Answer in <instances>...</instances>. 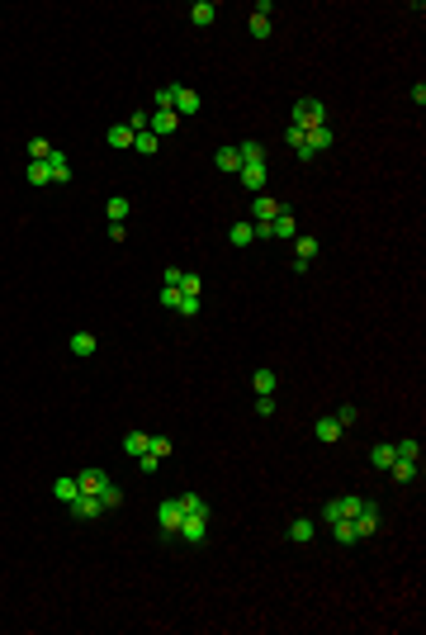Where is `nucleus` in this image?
<instances>
[{
	"label": "nucleus",
	"mask_w": 426,
	"mask_h": 635,
	"mask_svg": "<svg viewBox=\"0 0 426 635\" xmlns=\"http://www.w3.org/2000/svg\"><path fill=\"white\" fill-rule=\"evenodd\" d=\"M147 446H152V431H128V436H123V450H128L133 460H137Z\"/></svg>",
	"instance_id": "obj_28"
},
{
	"label": "nucleus",
	"mask_w": 426,
	"mask_h": 635,
	"mask_svg": "<svg viewBox=\"0 0 426 635\" xmlns=\"http://www.w3.org/2000/svg\"><path fill=\"white\" fill-rule=\"evenodd\" d=\"M24 176H28V185H53V166L48 161H33Z\"/></svg>",
	"instance_id": "obj_32"
},
{
	"label": "nucleus",
	"mask_w": 426,
	"mask_h": 635,
	"mask_svg": "<svg viewBox=\"0 0 426 635\" xmlns=\"http://www.w3.org/2000/svg\"><path fill=\"white\" fill-rule=\"evenodd\" d=\"M275 384H280L275 370H256V374H251V389H256V394H275Z\"/></svg>",
	"instance_id": "obj_33"
},
{
	"label": "nucleus",
	"mask_w": 426,
	"mask_h": 635,
	"mask_svg": "<svg viewBox=\"0 0 426 635\" xmlns=\"http://www.w3.org/2000/svg\"><path fill=\"white\" fill-rule=\"evenodd\" d=\"M213 166H218V171H228V176H241V152H237V142L218 147V152H213Z\"/></svg>",
	"instance_id": "obj_11"
},
{
	"label": "nucleus",
	"mask_w": 426,
	"mask_h": 635,
	"mask_svg": "<svg viewBox=\"0 0 426 635\" xmlns=\"http://www.w3.org/2000/svg\"><path fill=\"white\" fill-rule=\"evenodd\" d=\"M284 213L280 199H270V195H251V223H275Z\"/></svg>",
	"instance_id": "obj_3"
},
{
	"label": "nucleus",
	"mask_w": 426,
	"mask_h": 635,
	"mask_svg": "<svg viewBox=\"0 0 426 635\" xmlns=\"http://www.w3.org/2000/svg\"><path fill=\"white\" fill-rule=\"evenodd\" d=\"M341 431H346V427L336 422V418H332V413H327V418H318V422H313V436H318L322 446H336V441H341Z\"/></svg>",
	"instance_id": "obj_12"
},
{
	"label": "nucleus",
	"mask_w": 426,
	"mask_h": 635,
	"mask_svg": "<svg viewBox=\"0 0 426 635\" xmlns=\"http://www.w3.org/2000/svg\"><path fill=\"white\" fill-rule=\"evenodd\" d=\"M332 138H336V133H332V124H322V129H308V152H313V157H322V152L332 147Z\"/></svg>",
	"instance_id": "obj_15"
},
{
	"label": "nucleus",
	"mask_w": 426,
	"mask_h": 635,
	"mask_svg": "<svg viewBox=\"0 0 426 635\" xmlns=\"http://www.w3.org/2000/svg\"><path fill=\"white\" fill-rule=\"evenodd\" d=\"M241 185L251 195H266V166H241Z\"/></svg>",
	"instance_id": "obj_18"
},
{
	"label": "nucleus",
	"mask_w": 426,
	"mask_h": 635,
	"mask_svg": "<svg viewBox=\"0 0 426 635\" xmlns=\"http://www.w3.org/2000/svg\"><path fill=\"white\" fill-rule=\"evenodd\" d=\"M360 507H365V498H360V493H341V498H332V503L322 507V522H327V527H332V522H336V517H355V512H360Z\"/></svg>",
	"instance_id": "obj_2"
},
{
	"label": "nucleus",
	"mask_w": 426,
	"mask_h": 635,
	"mask_svg": "<svg viewBox=\"0 0 426 635\" xmlns=\"http://www.w3.org/2000/svg\"><path fill=\"white\" fill-rule=\"evenodd\" d=\"M393 450H398V460H422V441H393Z\"/></svg>",
	"instance_id": "obj_37"
},
{
	"label": "nucleus",
	"mask_w": 426,
	"mask_h": 635,
	"mask_svg": "<svg viewBox=\"0 0 426 635\" xmlns=\"http://www.w3.org/2000/svg\"><path fill=\"white\" fill-rule=\"evenodd\" d=\"M76 484H80V493H95V498H100V488L109 484V475H105V470H80Z\"/></svg>",
	"instance_id": "obj_14"
},
{
	"label": "nucleus",
	"mask_w": 426,
	"mask_h": 635,
	"mask_svg": "<svg viewBox=\"0 0 426 635\" xmlns=\"http://www.w3.org/2000/svg\"><path fill=\"white\" fill-rule=\"evenodd\" d=\"M128 209H133V204H128L123 195H114V199L105 204V218H109V223H123V218H128Z\"/></svg>",
	"instance_id": "obj_31"
},
{
	"label": "nucleus",
	"mask_w": 426,
	"mask_h": 635,
	"mask_svg": "<svg viewBox=\"0 0 426 635\" xmlns=\"http://www.w3.org/2000/svg\"><path fill=\"white\" fill-rule=\"evenodd\" d=\"M180 124H185V119H180L176 109H152V124H147V129L157 133V138H166V133H180Z\"/></svg>",
	"instance_id": "obj_7"
},
{
	"label": "nucleus",
	"mask_w": 426,
	"mask_h": 635,
	"mask_svg": "<svg viewBox=\"0 0 426 635\" xmlns=\"http://www.w3.org/2000/svg\"><path fill=\"white\" fill-rule=\"evenodd\" d=\"M105 138H109V147H114V152H123V147H133V129H128V124H119V129H109Z\"/></svg>",
	"instance_id": "obj_30"
},
{
	"label": "nucleus",
	"mask_w": 426,
	"mask_h": 635,
	"mask_svg": "<svg viewBox=\"0 0 426 635\" xmlns=\"http://www.w3.org/2000/svg\"><path fill=\"white\" fill-rule=\"evenodd\" d=\"M350 522H355V536H360V541H370L374 531H379V503H370V498H365V507H360Z\"/></svg>",
	"instance_id": "obj_4"
},
{
	"label": "nucleus",
	"mask_w": 426,
	"mask_h": 635,
	"mask_svg": "<svg viewBox=\"0 0 426 635\" xmlns=\"http://www.w3.org/2000/svg\"><path fill=\"white\" fill-rule=\"evenodd\" d=\"M289 242H293V261H298V265H313V256L322 251V242L308 238V233H293Z\"/></svg>",
	"instance_id": "obj_8"
},
{
	"label": "nucleus",
	"mask_w": 426,
	"mask_h": 635,
	"mask_svg": "<svg viewBox=\"0 0 426 635\" xmlns=\"http://www.w3.org/2000/svg\"><path fill=\"white\" fill-rule=\"evenodd\" d=\"M241 152V166H266V147L261 142H237Z\"/></svg>",
	"instance_id": "obj_25"
},
{
	"label": "nucleus",
	"mask_w": 426,
	"mask_h": 635,
	"mask_svg": "<svg viewBox=\"0 0 426 635\" xmlns=\"http://www.w3.org/2000/svg\"><path fill=\"white\" fill-rule=\"evenodd\" d=\"M161 308H171V313L180 308V290L176 285H161Z\"/></svg>",
	"instance_id": "obj_41"
},
{
	"label": "nucleus",
	"mask_w": 426,
	"mask_h": 635,
	"mask_svg": "<svg viewBox=\"0 0 426 635\" xmlns=\"http://www.w3.org/2000/svg\"><path fill=\"white\" fill-rule=\"evenodd\" d=\"M180 318H194L199 313V294H180V308H176Z\"/></svg>",
	"instance_id": "obj_43"
},
{
	"label": "nucleus",
	"mask_w": 426,
	"mask_h": 635,
	"mask_svg": "<svg viewBox=\"0 0 426 635\" xmlns=\"http://www.w3.org/2000/svg\"><path fill=\"white\" fill-rule=\"evenodd\" d=\"M180 517H185V512H180V498H166V503L157 507V527L166 531V536H176V531H180Z\"/></svg>",
	"instance_id": "obj_5"
},
{
	"label": "nucleus",
	"mask_w": 426,
	"mask_h": 635,
	"mask_svg": "<svg viewBox=\"0 0 426 635\" xmlns=\"http://www.w3.org/2000/svg\"><path fill=\"white\" fill-rule=\"evenodd\" d=\"M176 290H180V294H199V290H204V280H199V275H194V270H185V275H180V285H176Z\"/></svg>",
	"instance_id": "obj_40"
},
{
	"label": "nucleus",
	"mask_w": 426,
	"mask_h": 635,
	"mask_svg": "<svg viewBox=\"0 0 426 635\" xmlns=\"http://www.w3.org/2000/svg\"><path fill=\"white\" fill-rule=\"evenodd\" d=\"M293 233H298V223H293V213H289V209H284L275 223H270V238H284V242H289Z\"/></svg>",
	"instance_id": "obj_26"
},
{
	"label": "nucleus",
	"mask_w": 426,
	"mask_h": 635,
	"mask_svg": "<svg viewBox=\"0 0 426 635\" xmlns=\"http://www.w3.org/2000/svg\"><path fill=\"white\" fill-rule=\"evenodd\" d=\"M332 536H336L341 545H360V536H355V522H350V517H336V522H332Z\"/></svg>",
	"instance_id": "obj_24"
},
{
	"label": "nucleus",
	"mask_w": 426,
	"mask_h": 635,
	"mask_svg": "<svg viewBox=\"0 0 426 635\" xmlns=\"http://www.w3.org/2000/svg\"><path fill=\"white\" fill-rule=\"evenodd\" d=\"M256 413L270 418V413H275V394H256Z\"/></svg>",
	"instance_id": "obj_46"
},
{
	"label": "nucleus",
	"mask_w": 426,
	"mask_h": 635,
	"mask_svg": "<svg viewBox=\"0 0 426 635\" xmlns=\"http://www.w3.org/2000/svg\"><path fill=\"white\" fill-rule=\"evenodd\" d=\"M180 512H185V517H209V503H204L199 493H180Z\"/></svg>",
	"instance_id": "obj_29"
},
{
	"label": "nucleus",
	"mask_w": 426,
	"mask_h": 635,
	"mask_svg": "<svg viewBox=\"0 0 426 635\" xmlns=\"http://www.w3.org/2000/svg\"><path fill=\"white\" fill-rule=\"evenodd\" d=\"M332 418H336V422H341V427H350V422H355V418H360V408H355V403H341V408H336V413H332Z\"/></svg>",
	"instance_id": "obj_42"
},
{
	"label": "nucleus",
	"mask_w": 426,
	"mask_h": 635,
	"mask_svg": "<svg viewBox=\"0 0 426 635\" xmlns=\"http://www.w3.org/2000/svg\"><path fill=\"white\" fill-rule=\"evenodd\" d=\"M28 157H33V161H48V157H53V142H48V138H33V142H28Z\"/></svg>",
	"instance_id": "obj_38"
},
{
	"label": "nucleus",
	"mask_w": 426,
	"mask_h": 635,
	"mask_svg": "<svg viewBox=\"0 0 426 635\" xmlns=\"http://www.w3.org/2000/svg\"><path fill=\"white\" fill-rule=\"evenodd\" d=\"M152 105L157 109H176V85H161L157 95H152Z\"/></svg>",
	"instance_id": "obj_39"
},
{
	"label": "nucleus",
	"mask_w": 426,
	"mask_h": 635,
	"mask_svg": "<svg viewBox=\"0 0 426 635\" xmlns=\"http://www.w3.org/2000/svg\"><path fill=\"white\" fill-rule=\"evenodd\" d=\"M417 465H422V460H393V465H389V475H393V484H412V479L422 475Z\"/></svg>",
	"instance_id": "obj_17"
},
{
	"label": "nucleus",
	"mask_w": 426,
	"mask_h": 635,
	"mask_svg": "<svg viewBox=\"0 0 426 635\" xmlns=\"http://www.w3.org/2000/svg\"><path fill=\"white\" fill-rule=\"evenodd\" d=\"M275 10H270V0H261L256 10H251V19H246V28H251V38H270V28H275V19H270Z\"/></svg>",
	"instance_id": "obj_6"
},
{
	"label": "nucleus",
	"mask_w": 426,
	"mask_h": 635,
	"mask_svg": "<svg viewBox=\"0 0 426 635\" xmlns=\"http://www.w3.org/2000/svg\"><path fill=\"white\" fill-rule=\"evenodd\" d=\"M180 275H185L180 265H166V275H161V285H180Z\"/></svg>",
	"instance_id": "obj_47"
},
{
	"label": "nucleus",
	"mask_w": 426,
	"mask_h": 635,
	"mask_svg": "<svg viewBox=\"0 0 426 635\" xmlns=\"http://www.w3.org/2000/svg\"><path fill=\"white\" fill-rule=\"evenodd\" d=\"M95 337H90V332H71V351H76V356H95Z\"/></svg>",
	"instance_id": "obj_35"
},
{
	"label": "nucleus",
	"mask_w": 426,
	"mask_h": 635,
	"mask_svg": "<svg viewBox=\"0 0 426 635\" xmlns=\"http://www.w3.org/2000/svg\"><path fill=\"white\" fill-rule=\"evenodd\" d=\"M147 450H152L157 460H166V455H171L176 446H171V436H152V446H147Z\"/></svg>",
	"instance_id": "obj_44"
},
{
	"label": "nucleus",
	"mask_w": 426,
	"mask_h": 635,
	"mask_svg": "<svg viewBox=\"0 0 426 635\" xmlns=\"http://www.w3.org/2000/svg\"><path fill=\"white\" fill-rule=\"evenodd\" d=\"M289 541L293 545H308V541H313V522H308V517H293L289 522Z\"/></svg>",
	"instance_id": "obj_27"
},
{
	"label": "nucleus",
	"mask_w": 426,
	"mask_h": 635,
	"mask_svg": "<svg viewBox=\"0 0 426 635\" xmlns=\"http://www.w3.org/2000/svg\"><path fill=\"white\" fill-rule=\"evenodd\" d=\"M161 460L157 455H152V450H142V455H137V470H142V475H152V470H157Z\"/></svg>",
	"instance_id": "obj_45"
},
{
	"label": "nucleus",
	"mask_w": 426,
	"mask_h": 635,
	"mask_svg": "<svg viewBox=\"0 0 426 635\" xmlns=\"http://www.w3.org/2000/svg\"><path fill=\"white\" fill-rule=\"evenodd\" d=\"M76 493H80V484H76V479H71V475L53 479V498H57V503H71V498H76Z\"/></svg>",
	"instance_id": "obj_21"
},
{
	"label": "nucleus",
	"mask_w": 426,
	"mask_h": 635,
	"mask_svg": "<svg viewBox=\"0 0 426 635\" xmlns=\"http://www.w3.org/2000/svg\"><path fill=\"white\" fill-rule=\"evenodd\" d=\"M327 124V105L313 100V95H303V100H293V129H322Z\"/></svg>",
	"instance_id": "obj_1"
},
{
	"label": "nucleus",
	"mask_w": 426,
	"mask_h": 635,
	"mask_svg": "<svg viewBox=\"0 0 426 635\" xmlns=\"http://www.w3.org/2000/svg\"><path fill=\"white\" fill-rule=\"evenodd\" d=\"M48 166H53V181H57V185H67V181H71V161H67V152H57V147H53Z\"/></svg>",
	"instance_id": "obj_23"
},
{
	"label": "nucleus",
	"mask_w": 426,
	"mask_h": 635,
	"mask_svg": "<svg viewBox=\"0 0 426 635\" xmlns=\"http://www.w3.org/2000/svg\"><path fill=\"white\" fill-rule=\"evenodd\" d=\"M71 512H76L80 522H95V517H105V507H100V498H95V493H76V498H71Z\"/></svg>",
	"instance_id": "obj_9"
},
{
	"label": "nucleus",
	"mask_w": 426,
	"mask_h": 635,
	"mask_svg": "<svg viewBox=\"0 0 426 635\" xmlns=\"http://www.w3.org/2000/svg\"><path fill=\"white\" fill-rule=\"evenodd\" d=\"M284 142H289L303 161H313V152H308V133H303V129H293V124H289V129H284Z\"/></svg>",
	"instance_id": "obj_22"
},
{
	"label": "nucleus",
	"mask_w": 426,
	"mask_h": 635,
	"mask_svg": "<svg viewBox=\"0 0 426 635\" xmlns=\"http://www.w3.org/2000/svg\"><path fill=\"white\" fill-rule=\"evenodd\" d=\"M157 147H161V138H157L152 129H147V133H133V152H137V157H157Z\"/></svg>",
	"instance_id": "obj_19"
},
{
	"label": "nucleus",
	"mask_w": 426,
	"mask_h": 635,
	"mask_svg": "<svg viewBox=\"0 0 426 635\" xmlns=\"http://www.w3.org/2000/svg\"><path fill=\"white\" fill-rule=\"evenodd\" d=\"M189 19L199 28H209L213 19H218V5H213V0H194V5H189Z\"/></svg>",
	"instance_id": "obj_16"
},
{
	"label": "nucleus",
	"mask_w": 426,
	"mask_h": 635,
	"mask_svg": "<svg viewBox=\"0 0 426 635\" xmlns=\"http://www.w3.org/2000/svg\"><path fill=\"white\" fill-rule=\"evenodd\" d=\"M256 242V233H251V218L246 223H232V247H251Z\"/></svg>",
	"instance_id": "obj_36"
},
{
	"label": "nucleus",
	"mask_w": 426,
	"mask_h": 635,
	"mask_svg": "<svg viewBox=\"0 0 426 635\" xmlns=\"http://www.w3.org/2000/svg\"><path fill=\"white\" fill-rule=\"evenodd\" d=\"M119 503H123V488H119V484H114V479H109L105 488H100V507H105V512H109V507H119Z\"/></svg>",
	"instance_id": "obj_34"
},
{
	"label": "nucleus",
	"mask_w": 426,
	"mask_h": 635,
	"mask_svg": "<svg viewBox=\"0 0 426 635\" xmlns=\"http://www.w3.org/2000/svg\"><path fill=\"white\" fill-rule=\"evenodd\" d=\"M393 460H398V450H393V441H379V446L370 450V465H374V470H389Z\"/></svg>",
	"instance_id": "obj_20"
},
{
	"label": "nucleus",
	"mask_w": 426,
	"mask_h": 635,
	"mask_svg": "<svg viewBox=\"0 0 426 635\" xmlns=\"http://www.w3.org/2000/svg\"><path fill=\"white\" fill-rule=\"evenodd\" d=\"M185 545H199L204 536H209V517H180V531H176Z\"/></svg>",
	"instance_id": "obj_10"
},
{
	"label": "nucleus",
	"mask_w": 426,
	"mask_h": 635,
	"mask_svg": "<svg viewBox=\"0 0 426 635\" xmlns=\"http://www.w3.org/2000/svg\"><path fill=\"white\" fill-rule=\"evenodd\" d=\"M199 105H204V100H199L194 90L176 85V114H180V119H194V114H199Z\"/></svg>",
	"instance_id": "obj_13"
}]
</instances>
